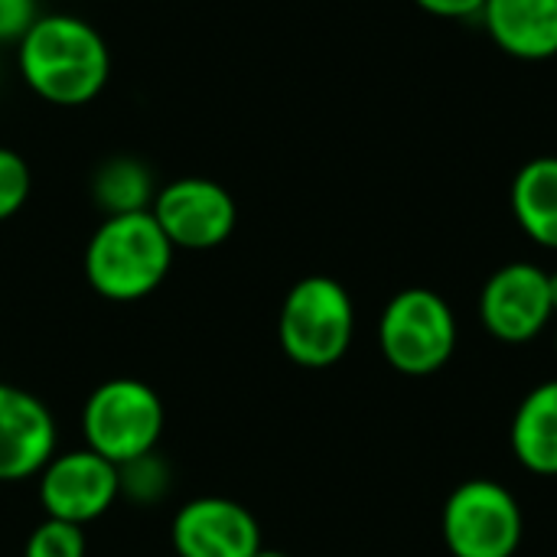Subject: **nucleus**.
<instances>
[{"label": "nucleus", "mask_w": 557, "mask_h": 557, "mask_svg": "<svg viewBox=\"0 0 557 557\" xmlns=\"http://www.w3.org/2000/svg\"><path fill=\"white\" fill-rule=\"evenodd\" d=\"M16 65L33 95L59 108L95 101L111 78L104 36L75 13H39L16 42Z\"/></svg>", "instance_id": "1"}, {"label": "nucleus", "mask_w": 557, "mask_h": 557, "mask_svg": "<svg viewBox=\"0 0 557 557\" xmlns=\"http://www.w3.org/2000/svg\"><path fill=\"white\" fill-rule=\"evenodd\" d=\"M173 251L153 212L104 215L85 248V277L98 297L134 304L166 281Z\"/></svg>", "instance_id": "2"}, {"label": "nucleus", "mask_w": 557, "mask_h": 557, "mask_svg": "<svg viewBox=\"0 0 557 557\" xmlns=\"http://www.w3.org/2000/svg\"><path fill=\"white\" fill-rule=\"evenodd\" d=\"M352 336L356 307L339 281L310 274L287 290L277 317V339L290 362L304 369H330L349 352Z\"/></svg>", "instance_id": "3"}, {"label": "nucleus", "mask_w": 557, "mask_h": 557, "mask_svg": "<svg viewBox=\"0 0 557 557\" xmlns=\"http://www.w3.org/2000/svg\"><path fill=\"white\" fill-rule=\"evenodd\" d=\"M457 317L431 287L398 290L379 320V349L385 362L411 379L441 372L457 349Z\"/></svg>", "instance_id": "4"}, {"label": "nucleus", "mask_w": 557, "mask_h": 557, "mask_svg": "<svg viewBox=\"0 0 557 557\" xmlns=\"http://www.w3.org/2000/svg\"><path fill=\"white\" fill-rule=\"evenodd\" d=\"M163 421L166 414L160 395L131 375L101 382L82 408L85 447L114 467L153 454L163 434Z\"/></svg>", "instance_id": "5"}, {"label": "nucleus", "mask_w": 557, "mask_h": 557, "mask_svg": "<svg viewBox=\"0 0 557 557\" xmlns=\"http://www.w3.org/2000/svg\"><path fill=\"white\" fill-rule=\"evenodd\" d=\"M522 532L516 493L486 476L460 483L441 512V535L454 557H516Z\"/></svg>", "instance_id": "6"}, {"label": "nucleus", "mask_w": 557, "mask_h": 557, "mask_svg": "<svg viewBox=\"0 0 557 557\" xmlns=\"http://www.w3.org/2000/svg\"><path fill=\"white\" fill-rule=\"evenodd\" d=\"M163 235L173 248L209 251L228 242L238 222V206L232 193L206 176H183L157 189L150 206Z\"/></svg>", "instance_id": "7"}, {"label": "nucleus", "mask_w": 557, "mask_h": 557, "mask_svg": "<svg viewBox=\"0 0 557 557\" xmlns=\"http://www.w3.org/2000/svg\"><path fill=\"white\" fill-rule=\"evenodd\" d=\"M39 506L49 519L88 525L101 519L121 496L117 467L95 450H65L39 470Z\"/></svg>", "instance_id": "8"}, {"label": "nucleus", "mask_w": 557, "mask_h": 557, "mask_svg": "<svg viewBox=\"0 0 557 557\" xmlns=\"http://www.w3.org/2000/svg\"><path fill=\"white\" fill-rule=\"evenodd\" d=\"M555 307L548 274L532 261H512L490 274L480 290V320L499 343L522 346L545 333Z\"/></svg>", "instance_id": "9"}, {"label": "nucleus", "mask_w": 557, "mask_h": 557, "mask_svg": "<svg viewBox=\"0 0 557 557\" xmlns=\"http://www.w3.org/2000/svg\"><path fill=\"white\" fill-rule=\"evenodd\" d=\"M176 557H255L261 545L258 519L235 499L202 496L186 503L170 525Z\"/></svg>", "instance_id": "10"}, {"label": "nucleus", "mask_w": 557, "mask_h": 557, "mask_svg": "<svg viewBox=\"0 0 557 557\" xmlns=\"http://www.w3.org/2000/svg\"><path fill=\"white\" fill-rule=\"evenodd\" d=\"M55 418L36 395L0 382V483L39 476L55 454Z\"/></svg>", "instance_id": "11"}, {"label": "nucleus", "mask_w": 557, "mask_h": 557, "mask_svg": "<svg viewBox=\"0 0 557 557\" xmlns=\"http://www.w3.org/2000/svg\"><path fill=\"white\" fill-rule=\"evenodd\" d=\"M480 16L506 55L522 62L557 55V0H486Z\"/></svg>", "instance_id": "12"}, {"label": "nucleus", "mask_w": 557, "mask_h": 557, "mask_svg": "<svg viewBox=\"0 0 557 557\" xmlns=\"http://www.w3.org/2000/svg\"><path fill=\"white\" fill-rule=\"evenodd\" d=\"M509 444L535 476H557V379L535 385L516 408Z\"/></svg>", "instance_id": "13"}, {"label": "nucleus", "mask_w": 557, "mask_h": 557, "mask_svg": "<svg viewBox=\"0 0 557 557\" xmlns=\"http://www.w3.org/2000/svg\"><path fill=\"white\" fill-rule=\"evenodd\" d=\"M519 228L542 248L557 251V157L529 160L509 193Z\"/></svg>", "instance_id": "14"}, {"label": "nucleus", "mask_w": 557, "mask_h": 557, "mask_svg": "<svg viewBox=\"0 0 557 557\" xmlns=\"http://www.w3.org/2000/svg\"><path fill=\"white\" fill-rule=\"evenodd\" d=\"M91 199L104 215L150 212L157 199L153 173L131 153L104 160L91 176Z\"/></svg>", "instance_id": "15"}, {"label": "nucleus", "mask_w": 557, "mask_h": 557, "mask_svg": "<svg viewBox=\"0 0 557 557\" xmlns=\"http://www.w3.org/2000/svg\"><path fill=\"white\" fill-rule=\"evenodd\" d=\"M121 496H127L137 506H153L170 493V467L153 454H144L124 467H117Z\"/></svg>", "instance_id": "16"}, {"label": "nucleus", "mask_w": 557, "mask_h": 557, "mask_svg": "<svg viewBox=\"0 0 557 557\" xmlns=\"http://www.w3.org/2000/svg\"><path fill=\"white\" fill-rule=\"evenodd\" d=\"M85 532L82 525L62 522V519H42L26 545H23V557H85Z\"/></svg>", "instance_id": "17"}, {"label": "nucleus", "mask_w": 557, "mask_h": 557, "mask_svg": "<svg viewBox=\"0 0 557 557\" xmlns=\"http://www.w3.org/2000/svg\"><path fill=\"white\" fill-rule=\"evenodd\" d=\"M29 189H33V173L26 160L16 150L0 147V222L13 219L26 206Z\"/></svg>", "instance_id": "18"}, {"label": "nucleus", "mask_w": 557, "mask_h": 557, "mask_svg": "<svg viewBox=\"0 0 557 557\" xmlns=\"http://www.w3.org/2000/svg\"><path fill=\"white\" fill-rule=\"evenodd\" d=\"M39 20L36 0H0V42H20Z\"/></svg>", "instance_id": "19"}, {"label": "nucleus", "mask_w": 557, "mask_h": 557, "mask_svg": "<svg viewBox=\"0 0 557 557\" xmlns=\"http://www.w3.org/2000/svg\"><path fill=\"white\" fill-rule=\"evenodd\" d=\"M424 13L441 16V20H470L480 16L486 0H414Z\"/></svg>", "instance_id": "20"}, {"label": "nucleus", "mask_w": 557, "mask_h": 557, "mask_svg": "<svg viewBox=\"0 0 557 557\" xmlns=\"http://www.w3.org/2000/svg\"><path fill=\"white\" fill-rule=\"evenodd\" d=\"M548 294H552V307H555V313H557V271L548 274Z\"/></svg>", "instance_id": "21"}, {"label": "nucleus", "mask_w": 557, "mask_h": 557, "mask_svg": "<svg viewBox=\"0 0 557 557\" xmlns=\"http://www.w3.org/2000/svg\"><path fill=\"white\" fill-rule=\"evenodd\" d=\"M255 557H290V555H284V552H274V548H261V552H258Z\"/></svg>", "instance_id": "22"}]
</instances>
